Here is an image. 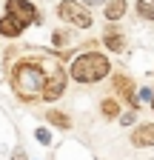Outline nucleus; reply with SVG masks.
Masks as SVG:
<instances>
[{"mask_svg": "<svg viewBox=\"0 0 154 160\" xmlns=\"http://www.w3.org/2000/svg\"><path fill=\"white\" fill-rule=\"evenodd\" d=\"M6 12L14 14L23 26H29V23H40V14H37L34 3H29V0H6Z\"/></svg>", "mask_w": 154, "mask_h": 160, "instance_id": "nucleus-5", "label": "nucleus"}, {"mask_svg": "<svg viewBox=\"0 0 154 160\" xmlns=\"http://www.w3.org/2000/svg\"><path fill=\"white\" fill-rule=\"evenodd\" d=\"M12 160H29V157H26L23 149H14V152H12Z\"/></svg>", "mask_w": 154, "mask_h": 160, "instance_id": "nucleus-16", "label": "nucleus"}, {"mask_svg": "<svg viewBox=\"0 0 154 160\" xmlns=\"http://www.w3.org/2000/svg\"><path fill=\"white\" fill-rule=\"evenodd\" d=\"M126 14V0H106V20L114 23Z\"/></svg>", "mask_w": 154, "mask_h": 160, "instance_id": "nucleus-10", "label": "nucleus"}, {"mask_svg": "<svg viewBox=\"0 0 154 160\" xmlns=\"http://www.w3.org/2000/svg\"><path fill=\"white\" fill-rule=\"evenodd\" d=\"M66 80H69L66 69H63L60 63H51V66H49V77H46V83H43V94H40V100H46V103L57 100V97L66 92Z\"/></svg>", "mask_w": 154, "mask_h": 160, "instance_id": "nucleus-4", "label": "nucleus"}, {"mask_svg": "<svg viewBox=\"0 0 154 160\" xmlns=\"http://www.w3.org/2000/svg\"><path fill=\"white\" fill-rule=\"evenodd\" d=\"M34 137H37V143H43V146L51 143V132L49 129H34Z\"/></svg>", "mask_w": 154, "mask_h": 160, "instance_id": "nucleus-15", "label": "nucleus"}, {"mask_svg": "<svg viewBox=\"0 0 154 160\" xmlns=\"http://www.w3.org/2000/svg\"><path fill=\"white\" fill-rule=\"evenodd\" d=\"M111 83H114V92H117L120 100H126V103H128L134 112L140 109V100H137V94H134V83H131V77H128V74L117 72V74L111 77Z\"/></svg>", "mask_w": 154, "mask_h": 160, "instance_id": "nucleus-6", "label": "nucleus"}, {"mask_svg": "<svg viewBox=\"0 0 154 160\" xmlns=\"http://www.w3.org/2000/svg\"><path fill=\"white\" fill-rule=\"evenodd\" d=\"M134 123V114H123V126H131Z\"/></svg>", "mask_w": 154, "mask_h": 160, "instance_id": "nucleus-18", "label": "nucleus"}, {"mask_svg": "<svg viewBox=\"0 0 154 160\" xmlns=\"http://www.w3.org/2000/svg\"><path fill=\"white\" fill-rule=\"evenodd\" d=\"M134 9H137V14L143 20H154V3H151V0H137V6H134Z\"/></svg>", "mask_w": 154, "mask_h": 160, "instance_id": "nucleus-13", "label": "nucleus"}, {"mask_svg": "<svg viewBox=\"0 0 154 160\" xmlns=\"http://www.w3.org/2000/svg\"><path fill=\"white\" fill-rule=\"evenodd\" d=\"M9 83L12 92L23 100V103H34L43 94V83H46V63L34 57H23L17 60L14 69L9 72Z\"/></svg>", "mask_w": 154, "mask_h": 160, "instance_id": "nucleus-1", "label": "nucleus"}, {"mask_svg": "<svg viewBox=\"0 0 154 160\" xmlns=\"http://www.w3.org/2000/svg\"><path fill=\"white\" fill-rule=\"evenodd\" d=\"M151 109H154V89H151Z\"/></svg>", "mask_w": 154, "mask_h": 160, "instance_id": "nucleus-19", "label": "nucleus"}, {"mask_svg": "<svg viewBox=\"0 0 154 160\" xmlns=\"http://www.w3.org/2000/svg\"><path fill=\"white\" fill-rule=\"evenodd\" d=\"M57 14H60V20H66L69 26H77V29H91V23H94L91 12L77 0H63L57 6Z\"/></svg>", "mask_w": 154, "mask_h": 160, "instance_id": "nucleus-3", "label": "nucleus"}, {"mask_svg": "<svg viewBox=\"0 0 154 160\" xmlns=\"http://www.w3.org/2000/svg\"><path fill=\"white\" fill-rule=\"evenodd\" d=\"M151 3H154V0H151Z\"/></svg>", "mask_w": 154, "mask_h": 160, "instance_id": "nucleus-20", "label": "nucleus"}, {"mask_svg": "<svg viewBox=\"0 0 154 160\" xmlns=\"http://www.w3.org/2000/svg\"><path fill=\"white\" fill-rule=\"evenodd\" d=\"M131 143L137 149H148L154 146V123H140L137 129L131 132Z\"/></svg>", "mask_w": 154, "mask_h": 160, "instance_id": "nucleus-7", "label": "nucleus"}, {"mask_svg": "<svg viewBox=\"0 0 154 160\" xmlns=\"http://www.w3.org/2000/svg\"><path fill=\"white\" fill-rule=\"evenodd\" d=\"M69 40H71V34H69L66 29H57V32L51 34V43H54L57 49H60V46H66V43H69Z\"/></svg>", "mask_w": 154, "mask_h": 160, "instance_id": "nucleus-14", "label": "nucleus"}, {"mask_svg": "<svg viewBox=\"0 0 154 160\" xmlns=\"http://www.w3.org/2000/svg\"><path fill=\"white\" fill-rule=\"evenodd\" d=\"M83 6H100V3H106V0H80Z\"/></svg>", "mask_w": 154, "mask_h": 160, "instance_id": "nucleus-17", "label": "nucleus"}, {"mask_svg": "<svg viewBox=\"0 0 154 160\" xmlns=\"http://www.w3.org/2000/svg\"><path fill=\"white\" fill-rule=\"evenodd\" d=\"M100 112H103V117L114 120V117H120V103H117L114 97H106L103 103H100Z\"/></svg>", "mask_w": 154, "mask_h": 160, "instance_id": "nucleus-12", "label": "nucleus"}, {"mask_svg": "<svg viewBox=\"0 0 154 160\" xmlns=\"http://www.w3.org/2000/svg\"><path fill=\"white\" fill-rule=\"evenodd\" d=\"M23 32H26V26H23L14 14H9V12H6L3 17H0V34H3V37L14 40V37H20Z\"/></svg>", "mask_w": 154, "mask_h": 160, "instance_id": "nucleus-8", "label": "nucleus"}, {"mask_svg": "<svg viewBox=\"0 0 154 160\" xmlns=\"http://www.w3.org/2000/svg\"><path fill=\"white\" fill-rule=\"evenodd\" d=\"M103 43L111 49V52H123L126 49V40H123V32L117 29V26H106V34H103Z\"/></svg>", "mask_w": 154, "mask_h": 160, "instance_id": "nucleus-9", "label": "nucleus"}, {"mask_svg": "<svg viewBox=\"0 0 154 160\" xmlns=\"http://www.w3.org/2000/svg\"><path fill=\"white\" fill-rule=\"evenodd\" d=\"M46 120H49V123H54L57 129H71V117H69L66 112H57V109H49V112H46Z\"/></svg>", "mask_w": 154, "mask_h": 160, "instance_id": "nucleus-11", "label": "nucleus"}, {"mask_svg": "<svg viewBox=\"0 0 154 160\" xmlns=\"http://www.w3.org/2000/svg\"><path fill=\"white\" fill-rule=\"evenodd\" d=\"M108 72H111L108 57L97 52H86L80 57H74V63L69 69L71 80H77V83H100L103 77H108Z\"/></svg>", "mask_w": 154, "mask_h": 160, "instance_id": "nucleus-2", "label": "nucleus"}]
</instances>
